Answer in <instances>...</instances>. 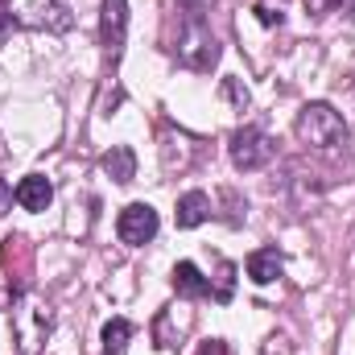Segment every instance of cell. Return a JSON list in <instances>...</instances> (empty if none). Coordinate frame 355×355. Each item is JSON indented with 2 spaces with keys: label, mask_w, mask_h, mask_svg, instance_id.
<instances>
[{
  "label": "cell",
  "mask_w": 355,
  "mask_h": 355,
  "mask_svg": "<svg viewBox=\"0 0 355 355\" xmlns=\"http://www.w3.org/2000/svg\"><path fill=\"white\" fill-rule=\"evenodd\" d=\"M12 29H71V12L58 0H0V46Z\"/></svg>",
  "instance_id": "cell-2"
},
{
  "label": "cell",
  "mask_w": 355,
  "mask_h": 355,
  "mask_svg": "<svg viewBox=\"0 0 355 355\" xmlns=\"http://www.w3.org/2000/svg\"><path fill=\"white\" fill-rule=\"evenodd\" d=\"M99 166H103V174L112 178V182H120V186H124V182H132V178H137V153H132L128 145H116V149H107V153H103V162H99Z\"/></svg>",
  "instance_id": "cell-12"
},
{
  "label": "cell",
  "mask_w": 355,
  "mask_h": 355,
  "mask_svg": "<svg viewBox=\"0 0 355 355\" xmlns=\"http://www.w3.org/2000/svg\"><path fill=\"white\" fill-rule=\"evenodd\" d=\"M128 339H132V322L128 318H112L103 327V355H124L128 352Z\"/></svg>",
  "instance_id": "cell-13"
},
{
  "label": "cell",
  "mask_w": 355,
  "mask_h": 355,
  "mask_svg": "<svg viewBox=\"0 0 355 355\" xmlns=\"http://www.w3.org/2000/svg\"><path fill=\"white\" fill-rule=\"evenodd\" d=\"M227 153H232V166H236V170H244V174H257V170H265L268 162H272L277 145L268 141L261 128H240V132H232V145H227Z\"/></svg>",
  "instance_id": "cell-5"
},
{
  "label": "cell",
  "mask_w": 355,
  "mask_h": 355,
  "mask_svg": "<svg viewBox=\"0 0 355 355\" xmlns=\"http://www.w3.org/2000/svg\"><path fill=\"white\" fill-rule=\"evenodd\" d=\"M182 12V25H178V62L186 67V71H198V75H207L215 62H219V42H215V33H211V25H207V12H194V8H178Z\"/></svg>",
  "instance_id": "cell-3"
},
{
  "label": "cell",
  "mask_w": 355,
  "mask_h": 355,
  "mask_svg": "<svg viewBox=\"0 0 355 355\" xmlns=\"http://www.w3.org/2000/svg\"><path fill=\"white\" fill-rule=\"evenodd\" d=\"M198 355H227V343H223V339H207V343L198 347Z\"/></svg>",
  "instance_id": "cell-15"
},
{
  "label": "cell",
  "mask_w": 355,
  "mask_h": 355,
  "mask_svg": "<svg viewBox=\"0 0 355 355\" xmlns=\"http://www.w3.org/2000/svg\"><path fill=\"white\" fill-rule=\"evenodd\" d=\"M124 33H128V0H103V12H99V42H103V54L107 62L116 67L120 50H124Z\"/></svg>",
  "instance_id": "cell-7"
},
{
  "label": "cell",
  "mask_w": 355,
  "mask_h": 355,
  "mask_svg": "<svg viewBox=\"0 0 355 355\" xmlns=\"http://www.w3.org/2000/svg\"><path fill=\"white\" fill-rule=\"evenodd\" d=\"M157 211L149 207V202H128L124 211H120V219H116V236H120V244H128V248H141V244H149L153 236H157Z\"/></svg>",
  "instance_id": "cell-6"
},
{
  "label": "cell",
  "mask_w": 355,
  "mask_h": 355,
  "mask_svg": "<svg viewBox=\"0 0 355 355\" xmlns=\"http://www.w3.org/2000/svg\"><path fill=\"white\" fill-rule=\"evenodd\" d=\"M293 132L306 149H339L347 145V124L331 103H306L293 120Z\"/></svg>",
  "instance_id": "cell-4"
},
{
  "label": "cell",
  "mask_w": 355,
  "mask_h": 355,
  "mask_svg": "<svg viewBox=\"0 0 355 355\" xmlns=\"http://www.w3.org/2000/svg\"><path fill=\"white\" fill-rule=\"evenodd\" d=\"M174 219H178V227H182V232H190V227L207 223V219H211V198H207L202 190H186V194L178 198Z\"/></svg>",
  "instance_id": "cell-8"
},
{
  "label": "cell",
  "mask_w": 355,
  "mask_h": 355,
  "mask_svg": "<svg viewBox=\"0 0 355 355\" xmlns=\"http://www.w3.org/2000/svg\"><path fill=\"white\" fill-rule=\"evenodd\" d=\"M223 95L236 103V112H244L252 99H248V87H240V79H223Z\"/></svg>",
  "instance_id": "cell-14"
},
{
  "label": "cell",
  "mask_w": 355,
  "mask_h": 355,
  "mask_svg": "<svg viewBox=\"0 0 355 355\" xmlns=\"http://www.w3.org/2000/svg\"><path fill=\"white\" fill-rule=\"evenodd\" d=\"M244 272H248V281H257V285H272V281L281 277V252H277V248H257V252L244 261Z\"/></svg>",
  "instance_id": "cell-11"
},
{
  "label": "cell",
  "mask_w": 355,
  "mask_h": 355,
  "mask_svg": "<svg viewBox=\"0 0 355 355\" xmlns=\"http://www.w3.org/2000/svg\"><path fill=\"white\" fill-rule=\"evenodd\" d=\"M257 17H261V21H265V25H281V12H272V8H265V4H261V8H257Z\"/></svg>",
  "instance_id": "cell-16"
},
{
  "label": "cell",
  "mask_w": 355,
  "mask_h": 355,
  "mask_svg": "<svg viewBox=\"0 0 355 355\" xmlns=\"http://www.w3.org/2000/svg\"><path fill=\"white\" fill-rule=\"evenodd\" d=\"M178 8H194V12H207L211 0H178Z\"/></svg>",
  "instance_id": "cell-17"
},
{
  "label": "cell",
  "mask_w": 355,
  "mask_h": 355,
  "mask_svg": "<svg viewBox=\"0 0 355 355\" xmlns=\"http://www.w3.org/2000/svg\"><path fill=\"white\" fill-rule=\"evenodd\" d=\"M50 331H54V310H50V302H46L42 293H33V289L17 293V302H12V335H17L21 355H42Z\"/></svg>",
  "instance_id": "cell-1"
},
{
  "label": "cell",
  "mask_w": 355,
  "mask_h": 355,
  "mask_svg": "<svg viewBox=\"0 0 355 355\" xmlns=\"http://www.w3.org/2000/svg\"><path fill=\"white\" fill-rule=\"evenodd\" d=\"M174 289L182 293V297H211V281L198 272V265L194 261H178L174 265Z\"/></svg>",
  "instance_id": "cell-10"
},
{
  "label": "cell",
  "mask_w": 355,
  "mask_h": 355,
  "mask_svg": "<svg viewBox=\"0 0 355 355\" xmlns=\"http://www.w3.org/2000/svg\"><path fill=\"white\" fill-rule=\"evenodd\" d=\"M8 211V190H4V182H0V215Z\"/></svg>",
  "instance_id": "cell-18"
},
{
  "label": "cell",
  "mask_w": 355,
  "mask_h": 355,
  "mask_svg": "<svg viewBox=\"0 0 355 355\" xmlns=\"http://www.w3.org/2000/svg\"><path fill=\"white\" fill-rule=\"evenodd\" d=\"M17 202L25 207V211H46L50 207V198H54V186H50V178H42V174H29V178H21L17 182Z\"/></svg>",
  "instance_id": "cell-9"
}]
</instances>
